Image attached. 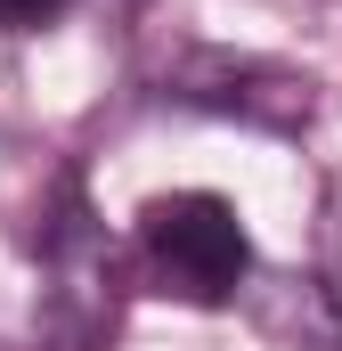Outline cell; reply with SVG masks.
Segmentation results:
<instances>
[{
    "instance_id": "cell-1",
    "label": "cell",
    "mask_w": 342,
    "mask_h": 351,
    "mask_svg": "<svg viewBox=\"0 0 342 351\" xmlns=\"http://www.w3.org/2000/svg\"><path fill=\"white\" fill-rule=\"evenodd\" d=\"M131 262L147 278V294H171L187 311H220L245 294L253 278V237L237 221L228 196L212 188H171L139 204V237H131Z\"/></svg>"
},
{
    "instance_id": "cell-2",
    "label": "cell",
    "mask_w": 342,
    "mask_h": 351,
    "mask_svg": "<svg viewBox=\"0 0 342 351\" xmlns=\"http://www.w3.org/2000/svg\"><path fill=\"white\" fill-rule=\"evenodd\" d=\"M41 335L57 351H98L114 335V311H122V254L114 237L90 221V204L66 188V213L41 245Z\"/></svg>"
},
{
    "instance_id": "cell-3",
    "label": "cell",
    "mask_w": 342,
    "mask_h": 351,
    "mask_svg": "<svg viewBox=\"0 0 342 351\" xmlns=\"http://www.w3.org/2000/svg\"><path fill=\"white\" fill-rule=\"evenodd\" d=\"M179 106H204V114H237L253 131H310L318 114V82L277 66V58H237V49H187L163 74Z\"/></svg>"
},
{
    "instance_id": "cell-4",
    "label": "cell",
    "mask_w": 342,
    "mask_h": 351,
    "mask_svg": "<svg viewBox=\"0 0 342 351\" xmlns=\"http://www.w3.org/2000/svg\"><path fill=\"white\" fill-rule=\"evenodd\" d=\"M318 286H326V302L342 311V180L326 188V204H318Z\"/></svg>"
},
{
    "instance_id": "cell-5",
    "label": "cell",
    "mask_w": 342,
    "mask_h": 351,
    "mask_svg": "<svg viewBox=\"0 0 342 351\" xmlns=\"http://www.w3.org/2000/svg\"><path fill=\"white\" fill-rule=\"evenodd\" d=\"M74 0H0V33H41V25H57Z\"/></svg>"
}]
</instances>
